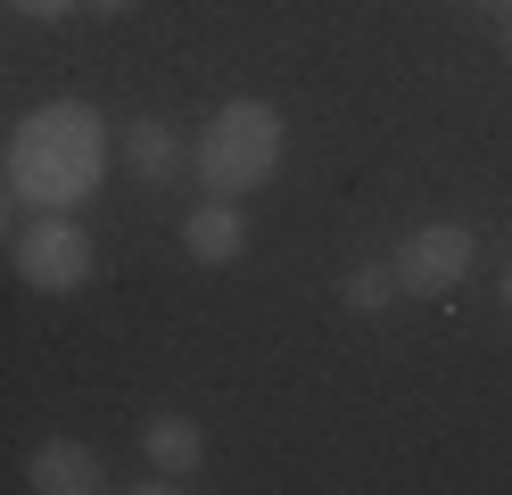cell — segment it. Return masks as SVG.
I'll use <instances>...</instances> for the list:
<instances>
[{"label": "cell", "instance_id": "30bf717a", "mask_svg": "<svg viewBox=\"0 0 512 495\" xmlns=\"http://www.w3.org/2000/svg\"><path fill=\"white\" fill-rule=\"evenodd\" d=\"M9 9H17V17H42V25H58V17H75L83 0H9Z\"/></svg>", "mask_w": 512, "mask_h": 495}, {"label": "cell", "instance_id": "277c9868", "mask_svg": "<svg viewBox=\"0 0 512 495\" xmlns=\"http://www.w3.org/2000/svg\"><path fill=\"white\" fill-rule=\"evenodd\" d=\"M397 289L405 297H446L463 273H471V231L463 223H422V231H405V248H397Z\"/></svg>", "mask_w": 512, "mask_h": 495}, {"label": "cell", "instance_id": "9c48e42d", "mask_svg": "<svg viewBox=\"0 0 512 495\" xmlns=\"http://www.w3.org/2000/svg\"><path fill=\"white\" fill-rule=\"evenodd\" d=\"M339 297H347L356 314H380V306L397 297V273H389V264H356V273L339 281Z\"/></svg>", "mask_w": 512, "mask_h": 495}, {"label": "cell", "instance_id": "7a4b0ae2", "mask_svg": "<svg viewBox=\"0 0 512 495\" xmlns=\"http://www.w3.org/2000/svg\"><path fill=\"white\" fill-rule=\"evenodd\" d=\"M190 165H199V182L215 198H240L256 182H273L281 165V108L273 99H223L207 116V132L190 141Z\"/></svg>", "mask_w": 512, "mask_h": 495}, {"label": "cell", "instance_id": "5bb4252c", "mask_svg": "<svg viewBox=\"0 0 512 495\" xmlns=\"http://www.w3.org/2000/svg\"><path fill=\"white\" fill-rule=\"evenodd\" d=\"M504 58H512V17H504Z\"/></svg>", "mask_w": 512, "mask_h": 495}, {"label": "cell", "instance_id": "52a82bcc", "mask_svg": "<svg viewBox=\"0 0 512 495\" xmlns=\"http://www.w3.org/2000/svg\"><path fill=\"white\" fill-rule=\"evenodd\" d=\"M141 454H149V471H166V479H199V462H207V438H199V421L190 413H149L141 421Z\"/></svg>", "mask_w": 512, "mask_h": 495}, {"label": "cell", "instance_id": "8992f818", "mask_svg": "<svg viewBox=\"0 0 512 495\" xmlns=\"http://www.w3.org/2000/svg\"><path fill=\"white\" fill-rule=\"evenodd\" d=\"M240 248H248V215L232 207V198H199V207L182 215V256L190 264H240Z\"/></svg>", "mask_w": 512, "mask_h": 495}, {"label": "cell", "instance_id": "ba28073f", "mask_svg": "<svg viewBox=\"0 0 512 495\" xmlns=\"http://www.w3.org/2000/svg\"><path fill=\"white\" fill-rule=\"evenodd\" d=\"M124 165H133L141 182H174L182 174V132L157 124V116H133L124 124Z\"/></svg>", "mask_w": 512, "mask_h": 495}, {"label": "cell", "instance_id": "3957f363", "mask_svg": "<svg viewBox=\"0 0 512 495\" xmlns=\"http://www.w3.org/2000/svg\"><path fill=\"white\" fill-rule=\"evenodd\" d=\"M17 281L42 289V297L83 289V281H91V231H83L75 215H50V207H42V223L17 231Z\"/></svg>", "mask_w": 512, "mask_h": 495}, {"label": "cell", "instance_id": "7c38bea8", "mask_svg": "<svg viewBox=\"0 0 512 495\" xmlns=\"http://www.w3.org/2000/svg\"><path fill=\"white\" fill-rule=\"evenodd\" d=\"M9 198H17V182H0V231H9Z\"/></svg>", "mask_w": 512, "mask_h": 495}, {"label": "cell", "instance_id": "8fae6325", "mask_svg": "<svg viewBox=\"0 0 512 495\" xmlns=\"http://www.w3.org/2000/svg\"><path fill=\"white\" fill-rule=\"evenodd\" d=\"M83 9H100V17H124V9H133V0H83Z\"/></svg>", "mask_w": 512, "mask_h": 495}, {"label": "cell", "instance_id": "6da1fadb", "mask_svg": "<svg viewBox=\"0 0 512 495\" xmlns=\"http://www.w3.org/2000/svg\"><path fill=\"white\" fill-rule=\"evenodd\" d=\"M100 165H108V124L91 116L83 99H50V108H34L17 124V141H9L17 198H34V207H50V215H67L75 198H91Z\"/></svg>", "mask_w": 512, "mask_h": 495}, {"label": "cell", "instance_id": "9a60e30c", "mask_svg": "<svg viewBox=\"0 0 512 495\" xmlns=\"http://www.w3.org/2000/svg\"><path fill=\"white\" fill-rule=\"evenodd\" d=\"M504 9H512V0H504Z\"/></svg>", "mask_w": 512, "mask_h": 495}, {"label": "cell", "instance_id": "4fadbf2b", "mask_svg": "<svg viewBox=\"0 0 512 495\" xmlns=\"http://www.w3.org/2000/svg\"><path fill=\"white\" fill-rule=\"evenodd\" d=\"M496 297H504V306H512V264H504V281H496Z\"/></svg>", "mask_w": 512, "mask_h": 495}, {"label": "cell", "instance_id": "5b68a950", "mask_svg": "<svg viewBox=\"0 0 512 495\" xmlns=\"http://www.w3.org/2000/svg\"><path fill=\"white\" fill-rule=\"evenodd\" d=\"M25 487L34 495H100L108 471H100V454H91L83 438H42L34 462H25Z\"/></svg>", "mask_w": 512, "mask_h": 495}]
</instances>
